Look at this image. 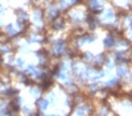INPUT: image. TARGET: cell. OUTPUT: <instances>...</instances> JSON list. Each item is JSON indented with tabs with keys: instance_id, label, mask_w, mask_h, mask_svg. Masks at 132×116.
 Segmentation results:
<instances>
[{
	"instance_id": "obj_1",
	"label": "cell",
	"mask_w": 132,
	"mask_h": 116,
	"mask_svg": "<svg viewBox=\"0 0 132 116\" xmlns=\"http://www.w3.org/2000/svg\"><path fill=\"white\" fill-rule=\"evenodd\" d=\"M104 44H106V46H112V45H114V40H112V37H107V38L104 40Z\"/></svg>"
},
{
	"instance_id": "obj_2",
	"label": "cell",
	"mask_w": 132,
	"mask_h": 116,
	"mask_svg": "<svg viewBox=\"0 0 132 116\" xmlns=\"http://www.w3.org/2000/svg\"><path fill=\"white\" fill-rule=\"evenodd\" d=\"M118 74L120 77H124L126 74H127V70H126V67H119L118 69Z\"/></svg>"
},
{
	"instance_id": "obj_3",
	"label": "cell",
	"mask_w": 132,
	"mask_h": 116,
	"mask_svg": "<svg viewBox=\"0 0 132 116\" xmlns=\"http://www.w3.org/2000/svg\"><path fill=\"white\" fill-rule=\"evenodd\" d=\"M90 4H91L93 8H98V7H99V3H96V0H91V3H90Z\"/></svg>"
}]
</instances>
